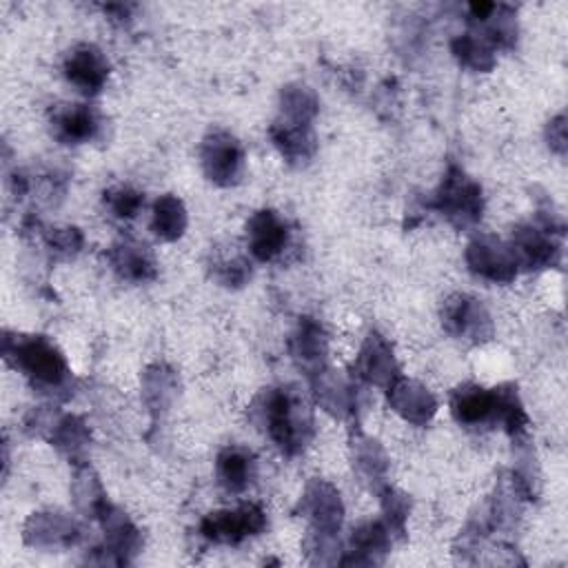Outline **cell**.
<instances>
[{"mask_svg": "<svg viewBox=\"0 0 568 568\" xmlns=\"http://www.w3.org/2000/svg\"><path fill=\"white\" fill-rule=\"evenodd\" d=\"M251 417L291 457L302 453L313 437L311 408L293 388L262 390L253 402Z\"/></svg>", "mask_w": 568, "mask_h": 568, "instance_id": "cell-1", "label": "cell"}, {"mask_svg": "<svg viewBox=\"0 0 568 568\" xmlns=\"http://www.w3.org/2000/svg\"><path fill=\"white\" fill-rule=\"evenodd\" d=\"M2 353L4 359L22 371L40 390H60L69 384L64 355L42 335L2 337Z\"/></svg>", "mask_w": 568, "mask_h": 568, "instance_id": "cell-2", "label": "cell"}, {"mask_svg": "<svg viewBox=\"0 0 568 568\" xmlns=\"http://www.w3.org/2000/svg\"><path fill=\"white\" fill-rule=\"evenodd\" d=\"M433 206L455 226H470L481 217L484 195L481 186L468 178L459 166H450L435 191Z\"/></svg>", "mask_w": 568, "mask_h": 568, "instance_id": "cell-3", "label": "cell"}, {"mask_svg": "<svg viewBox=\"0 0 568 568\" xmlns=\"http://www.w3.org/2000/svg\"><path fill=\"white\" fill-rule=\"evenodd\" d=\"M200 164L213 184L233 186L244 173V149L235 135L215 129L202 140Z\"/></svg>", "mask_w": 568, "mask_h": 568, "instance_id": "cell-4", "label": "cell"}, {"mask_svg": "<svg viewBox=\"0 0 568 568\" xmlns=\"http://www.w3.org/2000/svg\"><path fill=\"white\" fill-rule=\"evenodd\" d=\"M266 515L257 504H242L231 510L209 513L200 521V532L213 544H240L264 530Z\"/></svg>", "mask_w": 568, "mask_h": 568, "instance_id": "cell-5", "label": "cell"}, {"mask_svg": "<svg viewBox=\"0 0 568 568\" xmlns=\"http://www.w3.org/2000/svg\"><path fill=\"white\" fill-rule=\"evenodd\" d=\"M466 264L473 275L493 284H508L519 271L510 246L493 235H479L470 240L466 246Z\"/></svg>", "mask_w": 568, "mask_h": 568, "instance_id": "cell-6", "label": "cell"}, {"mask_svg": "<svg viewBox=\"0 0 568 568\" xmlns=\"http://www.w3.org/2000/svg\"><path fill=\"white\" fill-rule=\"evenodd\" d=\"M444 328L459 339L486 342L493 335V322L484 304L470 295H450L442 306Z\"/></svg>", "mask_w": 568, "mask_h": 568, "instance_id": "cell-7", "label": "cell"}, {"mask_svg": "<svg viewBox=\"0 0 568 568\" xmlns=\"http://www.w3.org/2000/svg\"><path fill=\"white\" fill-rule=\"evenodd\" d=\"M510 251L517 266L524 268H548L555 266L561 257V244L555 240L552 229L544 224H521L513 231Z\"/></svg>", "mask_w": 568, "mask_h": 568, "instance_id": "cell-8", "label": "cell"}, {"mask_svg": "<svg viewBox=\"0 0 568 568\" xmlns=\"http://www.w3.org/2000/svg\"><path fill=\"white\" fill-rule=\"evenodd\" d=\"M297 508L313 524V530L337 535L344 519V504L335 486L324 479L308 481Z\"/></svg>", "mask_w": 568, "mask_h": 568, "instance_id": "cell-9", "label": "cell"}, {"mask_svg": "<svg viewBox=\"0 0 568 568\" xmlns=\"http://www.w3.org/2000/svg\"><path fill=\"white\" fill-rule=\"evenodd\" d=\"M62 71L80 93L95 95L109 78V62L95 44H78L67 53Z\"/></svg>", "mask_w": 568, "mask_h": 568, "instance_id": "cell-10", "label": "cell"}, {"mask_svg": "<svg viewBox=\"0 0 568 568\" xmlns=\"http://www.w3.org/2000/svg\"><path fill=\"white\" fill-rule=\"evenodd\" d=\"M468 20H470V24L477 27L475 36H479L490 47L510 49L517 40L515 13L506 4L473 2V4H468Z\"/></svg>", "mask_w": 568, "mask_h": 568, "instance_id": "cell-11", "label": "cell"}, {"mask_svg": "<svg viewBox=\"0 0 568 568\" xmlns=\"http://www.w3.org/2000/svg\"><path fill=\"white\" fill-rule=\"evenodd\" d=\"M288 242L286 222L271 209L253 213L246 222V244L248 253L260 262L275 260Z\"/></svg>", "mask_w": 568, "mask_h": 568, "instance_id": "cell-12", "label": "cell"}, {"mask_svg": "<svg viewBox=\"0 0 568 568\" xmlns=\"http://www.w3.org/2000/svg\"><path fill=\"white\" fill-rule=\"evenodd\" d=\"M355 371L362 382L382 388H388L399 377L393 348L377 331L366 335L355 362Z\"/></svg>", "mask_w": 568, "mask_h": 568, "instance_id": "cell-13", "label": "cell"}, {"mask_svg": "<svg viewBox=\"0 0 568 568\" xmlns=\"http://www.w3.org/2000/svg\"><path fill=\"white\" fill-rule=\"evenodd\" d=\"M100 524L104 530V561L102 564H126L140 548V532L131 519L115 506H106L100 513Z\"/></svg>", "mask_w": 568, "mask_h": 568, "instance_id": "cell-14", "label": "cell"}, {"mask_svg": "<svg viewBox=\"0 0 568 568\" xmlns=\"http://www.w3.org/2000/svg\"><path fill=\"white\" fill-rule=\"evenodd\" d=\"M388 404L399 417L415 426L428 424L437 413V402L433 393L419 382L406 377H397L388 386Z\"/></svg>", "mask_w": 568, "mask_h": 568, "instance_id": "cell-15", "label": "cell"}, {"mask_svg": "<svg viewBox=\"0 0 568 568\" xmlns=\"http://www.w3.org/2000/svg\"><path fill=\"white\" fill-rule=\"evenodd\" d=\"M80 539L78 524L62 513H33L24 524V541L40 548L73 546Z\"/></svg>", "mask_w": 568, "mask_h": 568, "instance_id": "cell-16", "label": "cell"}, {"mask_svg": "<svg viewBox=\"0 0 568 568\" xmlns=\"http://www.w3.org/2000/svg\"><path fill=\"white\" fill-rule=\"evenodd\" d=\"M51 131L62 144H84L98 135L100 118L87 104H62L51 113Z\"/></svg>", "mask_w": 568, "mask_h": 568, "instance_id": "cell-17", "label": "cell"}, {"mask_svg": "<svg viewBox=\"0 0 568 568\" xmlns=\"http://www.w3.org/2000/svg\"><path fill=\"white\" fill-rule=\"evenodd\" d=\"M109 264L118 273V277L126 282H149L155 277L158 266L155 257L146 244L135 240H120L109 248Z\"/></svg>", "mask_w": 568, "mask_h": 568, "instance_id": "cell-18", "label": "cell"}, {"mask_svg": "<svg viewBox=\"0 0 568 568\" xmlns=\"http://www.w3.org/2000/svg\"><path fill=\"white\" fill-rule=\"evenodd\" d=\"M326 333L322 324L311 317H302L291 337V357L311 377L326 368Z\"/></svg>", "mask_w": 568, "mask_h": 568, "instance_id": "cell-19", "label": "cell"}, {"mask_svg": "<svg viewBox=\"0 0 568 568\" xmlns=\"http://www.w3.org/2000/svg\"><path fill=\"white\" fill-rule=\"evenodd\" d=\"M390 548V530L382 521H366L353 530L351 548L339 559L346 566H373L382 564Z\"/></svg>", "mask_w": 568, "mask_h": 568, "instance_id": "cell-20", "label": "cell"}, {"mask_svg": "<svg viewBox=\"0 0 568 568\" xmlns=\"http://www.w3.org/2000/svg\"><path fill=\"white\" fill-rule=\"evenodd\" d=\"M450 413L464 426L495 422V390L477 384H464L450 397Z\"/></svg>", "mask_w": 568, "mask_h": 568, "instance_id": "cell-21", "label": "cell"}, {"mask_svg": "<svg viewBox=\"0 0 568 568\" xmlns=\"http://www.w3.org/2000/svg\"><path fill=\"white\" fill-rule=\"evenodd\" d=\"M268 133L282 158L291 164H304L315 153V133L311 124L277 120Z\"/></svg>", "mask_w": 568, "mask_h": 568, "instance_id": "cell-22", "label": "cell"}, {"mask_svg": "<svg viewBox=\"0 0 568 568\" xmlns=\"http://www.w3.org/2000/svg\"><path fill=\"white\" fill-rule=\"evenodd\" d=\"M255 457L242 446H226L215 462L217 484L229 493H242L255 477Z\"/></svg>", "mask_w": 568, "mask_h": 568, "instance_id": "cell-23", "label": "cell"}, {"mask_svg": "<svg viewBox=\"0 0 568 568\" xmlns=\"http://www.w3.org/2000/svg\"><path fill=\"white\" fill-rule=\"evenodd\" d=\"M186 222H189L186 209H184L180 197L166 193V195H160L155 200L153 217H151V229H153V233L160 240L175 242L186 231Z\"/></svg>", "mask_w": 568, "mask_h": 568, "instance_id": "cell-24", "label": "cell"}, {"mask_svg": "<svg viewBox=\"0 0 568 568\" xmlns=\"http://www.w3.org/2000/svg\"><path fill=\"white\" fill-rule=\"evenodd\" d=\"M320 111L315 91L306 84H286L280 93V120L311 124Z\"/></svg>", "mask_w": 568, "mask_h": 568, "instance_id": "cell-25", "label": "cell"}, {"mask_svg": "<svg viewBox=\"0 0 568 568\" xmlns=\"http://www.w3.org/2000/svg\"><path fill=\"white\" fill-rule=\"evenodd\" d=\"M313 388L317 402L331 415L344 417L351 410V388L337 373L322 368L317 375H313Z\"/></svg>", "mask_w": 568, "mask_h": 568, "instance_id": "cell-26", "label": "cell"}, {"mask_svg": "<svg viewBox=\"0 0 568 568\" xmlns=\"http://www.w3.org/2000/svg\"><path fill=\"white\" fill-rule=\"evenodd\" d=\"M71 493H73L75 506L89 517H100V513L109 506L104 490H102L95 473L89 466L75 468Z\"/></svg>", "mask_w": 568, "mask_h": 568, "instance_id": "cell-27", "label": "cell"}, {"mask_svg": "<svg viewBox=\"0 0 568 568\" xmlns=\"http://www.w3.org/2000/svg\"><path fill=\"white\" fill-rule=\"evenodd\" d=\"M493 390H495V419L513 435V439L519 442L526 435L528 417L517 397V388L506 384Z\"/></svg>", "mask_w": 568, "mask_h": 568, "instance_id": "cell-28", "label": "cell"}, {"mask_svg": "<svg viewBox=\"0 0 568 568\" xmlns=\"http://www.w3.org/2000/svg\"><path fill=\"white\" fill-rule=\"evenodd\" d=\"M175 388H178V379L171 368L155 364L144 373L142 393L151 410H166V406L175 395Z\"/></svg>", "mask_w": 568, "mask_h": 568, "instance_id": "cell-29", "label": "cell"}, {"mask_svg": "<svg viewBox=\"0 0 568 568\" xmlns=\"http://www.w3.org/2000/svg\"><path fill=\"white\" fill-rule=\"evenodd\" d=\"M450 49H453V55L459 60V64H464L473 71H490L495 67L493 47L475 33L457 36L450 42Z\"/></svg>", "mask_w": 568, "mask_h": 568, "instance_id": "cell-30", "label": "cell"}, {"mask_svg": "<svg viewBox=\"0 0 568 568\" xmlns=\"http://www.w3.org/2000/svg\"><path fill=\"white\" fill-rule=\"evenodd\" d=\"M211 273L213 277L229 288H237L248 282L251 277V264L248 260L237 251H217L211 260Z\"/></svg>", "mask_w": 568, "mask_h": 568, "instance_id": "cell-31", "label": "cell"}, {"mask_svg": "<svg viewBox=\"0 0 568 568\" xmlns=\"http://www.w3.org/2000/svg\"><path fill=\"white\" fill-rule=\"evenodd\" d=\"M353 464L359 470V475H364L368 481L379 484L384 473H386V455L382 450V446L373 439H357L353 446Z\"/></svg>", "mask_w": 568, "mask_h": 568, "instance_id": "cell-32", "label": "cell"}, {"mask_svg": "<svg viewBox=\"0 0 568 568\" xmlns=\"http://www.w3.org/2000/svg\"><path fill=\"white\" fill-rule=\"evenodd\" d=\"M104 206L120 220H133L144 206V195L129 184H118L104 191Z\"/></svg>", "mask_w": 568, "mask_h": 568, "instance_id": "cell-33", "label": "cell"}, {"mask_svg": "<svg viewBox=\"0 0 568 568\" xmlns=\"http://www.w3.org/2000/svg\"><path fill=\"white\" fill-rule=\"evenodd\" d=\"M382 506H384V524L390 532L402 535L404 532V524L408 517V499L406 495L386 488L382 495Z\"/></svg>", "mask_w": 568, "mask_h": 568, "instance_id": "cell-34", "label": "cell"}, {"mask_svg": "<svg viewBox=\"0 0 568 568\" xmlns=\"http://www.w3.org/2000/svg\"><path fill=\"white\" fill-rule=\"evenodd\" d=\"M47 246L53 255L58 257H73L82 248V233L75 226H62V229H51L47 233Z\"/></svg>", "mask_w": 568, "mask_h": 568, "instance_id": "cell-35", "label": "cell"}, {"mask_svg": "<svg viewBox=\"0 0 568 568\" xmlns=\"http://www.w3.org/2000/svg\"><path fill=\"white\" fill-rule=\"evenodd\" d=\"M546 140H548V146L564 155L566 153V115L559 113L557 118H552L548 122V129H546Z\"/></svg>", "mask_w": 568, "mask_h": 568, "instance_id": "cell-36", "label": "cell"}]
</instances>
